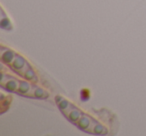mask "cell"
<instances>
[{
  "label": "cell",
  "mask_w": 146,
  "mask_h": 136,
  "mask_svg": "<svg viewBox=\"0 0 146 136\" xmlns=\"http://www.w3.org/2000/svg\"><path fill=\"white\" fill-rule=\"evenodd\" d=\"M57 104H58L61 112L65 115V117L70 122L75 124L81 130L85 132H89V133L98 134V135L107 133V129L102 124L94 120L89 115L80 111L76 106L71 104L66 99L62 97H58L57 98Z\"/></svg>",
  "instance_id": "cell-1"
},
{
  "label": "cell",
  "mask_w": 146,
  "mask_h": 136,
  "mask_svg": "<svg viewBox=\"0 0 146 136\" xmlns=\"http://www.w3.org/2000/svg\"><path fill=\"white\" fill-rule=\"evenodd\" d=\"M1 15H2V17H1V27H2L3 29H11L10 21L5 16V13L3 12V11L1 12Z\"/></svg>",
  "instance_id": "cell-3"
},
{
  "label": "cell",
  "mask_w": 146,
  "mask_h": 136,
  "mask_svg": "<svg viewBox=\"0 0 146 136\" xmlns=\"http://www.w3.org/2000/svg\"><path fill=\"white\" fill-rule=\"evenodd\" d=\"M1 61L2 63L6 64L12 71H14L19 76L23 77L24 79L29 80L33 83L38 82V77L33 68L30 66L28 62L20 56L19 54L15 53L13 50L6 47H1Z\"/></svg>",
  "instance_id": "cell-2"
}]
</instances>
